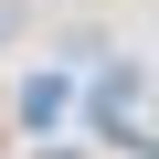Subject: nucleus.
Masks as SVG:
<instances>
[{"instance_id":"nucleus-1","label":"nucleus","mask_w":159,"mask_h":159,"mask_svg":"<svg viewBox=\"0 0 159 159\" xmlns=\"http://www.w3.org/2000/svg\"><path fill=\"white\" fill-rule=\"evenodd\" d=\"M21 32H32V0H0V53H11Z\"/></svg>"}]
</instances>
